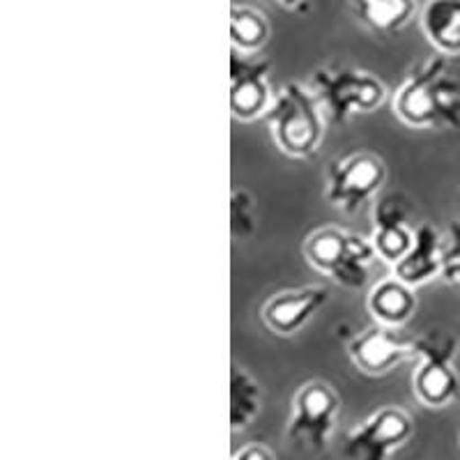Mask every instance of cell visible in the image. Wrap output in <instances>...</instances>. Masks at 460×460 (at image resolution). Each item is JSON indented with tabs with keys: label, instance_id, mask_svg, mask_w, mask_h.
<instances>
[{
	"label": "cell",
	"instance_id": "obj_1",
	"mask_svg": "<svg viewBox=\"0 0 460 460\" xmlns=\"http://www.w3.org/2000/svg\"><path fill=\"white\" fill-rule=\"evenodd\" d=\"M394 113L414 129L460 131V81L447 56L438 53L410 69L394 94Z\"/></svg>",
	"mask_w": 460,
	"mask_h": 460
},
{
	"label": "cell",
	"instance_id": "obj_2",
	"mask_svg": "<svg viewBox=\"0 0 460 460\" xmlns=\"http://www.w3.org/2000/svg\"><path fill=\"white\" fill-rule=\"evenodd\" d=\"M279 150L293 159L314 157L324 138L323 104L309 85H281L265 113Z\"/></svg>",
	"mask_w": 460,
	"mask_h": 460
},
{
	"label": "cell",
	"instance_id": "obj_3",
	"mask_svg": "<svg viewBox=\"0 0 460 460\" xmlns=\"http://www.w3.org/2000/svg\"><path fill=\"white\" fill-rule=\"evenodd\" d=\"M304 258L318 272L327 274L334 283L359 290L368 281V267L377 258L373 240L339 228V226H324L314 230L304 242Z\"/></svg>",
	"mask_w": 460,
	"mask_h": 460
},
{
	"label": "cell",
	"instance_id": "obj_4",
	"mask_svg": "<svg viewBox=\"0 0 460 460\" xmlns=\"http://www.w3.org/2000/svg\"><path fill=\"white\" fill-rule=\"evenodd\" d=\"M309 88L336 125H345L357 113H373L387 100L382 79L357 67L318 69L311 74Z\"/></svg>",
	"mask_w": 460,
	"mask_h": 460
},
{
	"label": "cell",
	"instance_id": "obj_5",
	"mask_svg": "<svg viewBox=\"0 0 460 460\" xmlns=\"http://www.w3.org/2000/svg\"><path fill=\"white\" fill-rule=\"evenodd\" d=\"M458 339L447 332H429L414 341V357L419 367L414 371L412 389L419 401L429 408H445L460 394V376L456 371Z\"/></svg>",
	"mask_w": 460,
	"mask_h": 460
},
{
	"label": "cell",
	"instance_id": "obj_6",
	"mask_svg": "<svg viewBox=\"0 0 460 460\" xmlns=\"http://www.w3.org/2000/svg\"><path fill=\"white\" fill-rule=\"evenodd\" d=\"M387 180V166L373 152H352L327 171V200L348 215L361 209Z\"/></svg>",
	"mask_w": 460,
	"mask_h": 460
},
{
	"label": "cell",
	"instance_id": "obj_7",
	"mask_svg": "<svg viewBox=\"0 0 460 460\" xmlns=\"http://www.w3.org/2000/svg\"><path fill=\"white\" fill-rule=\"evenodd\" d=\"M339 408V396L327 382H306L295 394V408L290 426H288V438L315 451L324 449L336 426Z\"/></svg>",
	"mask_w": 460,
	"mask_h": 460
},
{
	"label": "cell",
	"instance_id": "obj_8",
	"mask_svg": "<svg viewBox=\"0 0 460 460\" xmlns=\"http://www.w3.org/2000/svg\"><path fill=\"white\" fill-rule=\"evenodd\" d=\"M412 433V419L405 410L382 408L348 433L343 454L348 460H389Z\"/></svg>",
	"mask_w": 460,
	"mask_h": 460
},
{
	"label": "cell",
	"instance_id": "obj_9",
	"mask_svg": "<svg viewBox=\"0 0 460 460\" xmlns=\"http://www.w3.org/2000/svg\"><path fill=\"white\" fill-rule=\"evenodd\" d=\"M270 72L272 60L256 53H230V90L228 104L233 118L240 122H252L262 118L272 106L270 93Z\"/></svg>",
	"mask_w": 460,
	"mask_h": 460
},
{
	"label": "cell",
	"instance_id": "obj_10",
	"mask_svg": "<svg viewBox=\"0 0 460 460\" xmlns=\"http://www.w3.org/2000/svg\"><path fill=\"white\" fill-rule=\"evenodd\" d=\"M414 341L417 339L401 332V327L376 323L348 341V355L367 376H385L402 359L414 357Z\"/></svg>",
	"mask_w": 460,
	"mask_h": 460
},
{
	"label": "cell",
	"instance_id": "obj_11",
	"mask_svg": "<svg viewBox=\"0 0 460 460\" xmlns=\"http://www.w3.org/2000/svg\"><path fill=\"white\" fill-rule=\"evenodd\" d=\"M330 302V290L323 286H306L283 290L267 299L261 309L262 323L281 336L297 334L314 320V315Z\"/></svg>",
	"mask_w": 460,
	"mask_h": 460
},
{
	"label": "cell",
	"instance_id": "obj_12",
	"mask_svg": "<svg viewBox=\"0 0 460 460\" xmlns=\"http://www.w3.org/2000/svg\"><path fill=\"white\" fill-rule=\"evenodd\" d=\"M410 203L402 194L382 196L373 212V246L377 258L396 265L414 242V228L410 226Z\"/></svg>",
	"mask_w": 460,
	"mask_h": 460
},
{
	"label": "cell",
	"instance_id": "obj_13",
	"mask_svg": "<svg viewBox=\"0 0 460 460\" xmlns=\"http://www.w3.org/2000/svg\"><path fill=\"white\" fill-rule=\"evenodd\" d=\"M442 237L438 228L429 221L414 228V242L410 252L394 265V277L405 281L408 286L419 288L442 277Z\"/></svg>",
	"mask_w": 460,
	"mask_h": 460
},
{
	"label": "cell",
	"instance_id": "obj_14",
	"mask_svg": "<svg viewBox=\"0 0 460 460\" xmlns=\"http://www.w3.org/2000/svg\"><path fill=\"white\" fill-rule=\"evenodd\" d=\"M368 311L373 320L389 327H402L417 314V295L414 288L398 277L382 279L368 293Z\"/></svg>",
	"mask_w": 460,
	"mask_h": 460
},
{
	"label": "cell",
	"instance_id": "obj_15",
	"mask_svg": "<svg viewBox=\"0 0 460 460\" xmlns=\"http://www.w3.org/2000/svg\"><path fill=\"white\" fill-rule=\"evenodd\" d=\"M421 31L442 56H460V0H429Z\"/></svg>",
	"mask_w": 460,
	"mask_h": 460
},
{
	"label": "cell",
	"instance_id": "obj_16",
	"mask_svg": "<svg viewBox=\"0 0 460 460\" xmlns=\"http://www.w3.org/2000/svg\"><path fill=\"white\" fill-rule=\"evenodd\" d=\"M352 14L376 35H394L412 22L414 0H350Z\"/></svg>",
	"mask_w": 460,
	"mask_h": 460
},
{
	"label": "cell",
	"instance_id": "obj_17",
	"mask_svg": "<svg viewBox=\"0 0 460 460\" xmlns=\"http://www.w3.org/2000/svg\"><path fill=\"white\" fill-rule=\"evenodd\" d=\"M270 40V22L261 10L249 5L230 7V42L233 51L258 53Z\"/></svg>",
	"mask_w": 460,
	"mask_h": 460
},
{
	"label": "cell",
	"instance_id": "obj_18",
	"mask_svg": "<svg viewBox=\"0 0 460 460\" xmlns=\"http://www.w3.org/2000/svg\"><path fill=\"white\" fill-rule=\"evenodd\" d=\"M261 410V387L249 371L230 367V429L242 430L252 424Z\"/></svg>",
	"mask_w": 460,
	"mask_h": 460
},
{
	"label": "cell",
	"instance_id": "obj_19",
	"mask_svg": "<svg viewBox=\"0 0 460 460\" xmlns=\"http://www.w3.org/2000/svg\"><path fill=\"white\" fill-rule=\"evenodd\" d=\"M256 233V199L249 189L235 187L230 194V235L252 240Z\"/></svg>",
	"mask_w": 460,
	"mask_h": 460
},
{
	"label": "cell",
	"instance_id": "obj_20",
	"mask_svg": "<svg viewBox=\"0 0 460 460\" xmlns=\"http://www.w3.org/2000/svg\"><path fill=\"white\" fill-rule=\"evenodd\" d=\"M442 279L460 283V221H451L447 242L442 244Z\"/></svg>",
	"mask_w": 460,
	"mask_h": 460
},
{
	"label": "cell",
	"instance_id": "obj_21",
	"mask_svg": "<svg viewBox=\"0 0 460 460\" xmlns=\"http://www.w3.org/2000/svg\"><path fill=\"white\" fill-rule=\"evenodd\" d=\"M233 460H274L272 451L262 445H249L242 451H237Z\"/></svg>",
	"mask_w": 460,
	"mask_h": 460
},
{
	"label": "cell",
	"instance_id": "obj_22",
	"mask_svg": "<svg viewBox=\"0 0 460 460\" xmlns=\"http://www.w3.org/2000/svg\"><path fill=\"white\" fill-rule=\"evenodd\" d=\"M277 3L288 7V10H302V7H306V0H277Z\"/></svg>",
	"mask_w": 460,
	"mask_h": 460
}]
</instances>
